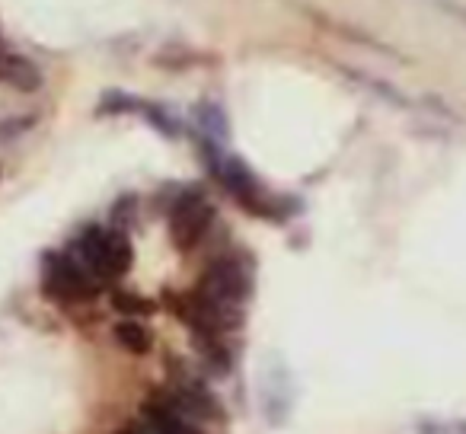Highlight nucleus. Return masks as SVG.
Wrapping results in <instances>:
<instances>
[{"label":"nucleus","mask_w":466,"mask_h":434,"mask_svg":"<svg viewBox=\"0 0 466 434\" xmlns=\"http://www.w3.org/2000/svg\"><path fill=\"white\" fill-rule=\"evenodd\" d=\"M144 419H147L150 434H201L167 396H150L147 406H144Z\"/></svg>","instance_id":"5"},{"label":"nucleus","mask_w":466,"mask_h":434,"mask_svg":"<svg viewBox=\"0 0 466 434\" xmlns=\"http://www.w3.org/2000/svg\"><path fill=\"white\" fill-rule=\"evenodd\" d=\"M0 80H4V84H14L16 90H35V86L42 84L39 71H35L26 58L7 52L4 45H0Z\"/></svg>","instance_id":"6"},{"label":"nucleus","mask_w":466,"mask_h":434,"mask_svg":"<svg viewBox=\"0 0 466 434\" xmlns=\"http://www.w3.org/2000/svg\"><path fill=\"white\" fill-rule=\"evenodd\" d=\"M208 224H211V205H208L201 195H186V198L176 205L173 221H169V230H173L176 247L192 249L195 243L205 237Z\"/></svg>","instance_id":"3"},{"label":"nucleus","mask_w":466,"mask_h":434,"mask_svg":"<svg viewBox=\"0 0 466 434\" xmlns=\"http://www.w3.org/2000/svg\"><path fill=\"white\" fill-rule=\"evenodd\" d=\"M218 176H220V182H224V186L230 188L233 195H237V201H243V205L253 207V211H266L262 186L256 182V176L249 173L247 163L233 160V156H227V160H218Z\"/></svg>","instance_id":"4"},{"label":"nucleus","mask_w":466,"mask_h":434,"mask_svg":"<svg viewBox=\"0 0 466 434\" xmlns=\"http://www.w3.org/2000/svg\"><path fill=\"white\" fill-rule=\"evenodd\" d=\"M118 434H147V431H137V428H122Z\"/></svg>","instance_id":"8"},{"label":"nucleus","mask_w":466,"mask_h":434,"mask_svg":"<svg viewBox=\"0 0 466 434\" xmlns=\"http://www.w3.org/2000/svg\"><path fill=\"white\" fill-rule=\"evenodd\" d=\"M46 288L55 298L84 300V298H90V294H96V278L80 266V259H71V256H48Z\"/></svg>","instance_id":"2"},{"label":"nucleus","mask_w":466,"mask_h":434,"mask_svg":"<svg viewBox=\"0 0 466 434\" xmlns=\"http://www.w3.org/2000/svg\"><path fill=\"white\" fill-rule=\"evenodd\" d=\"M116 338L125 345L128 351H135V355H144V351L150 348V332L144 329L141 323H118V329H116Z\"/></svg>","instance_id":"7"},{"label":"nucleus","mask_w":466,"mask_h":434,"mask_svg":"<svg viewBox=\"0 0 466 434\" xmlns=\"http://www.w3.org/2000/svg\"><path fill=\"white\" fill-rule=\"evenodd\" d=\"M77 259L93 278H118L131 266V247L116 230H86L77 243Z\"/></svg>","instance_id":"1"}]
</instances>
